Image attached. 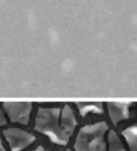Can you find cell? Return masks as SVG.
<instances>
[{
	"instance_id": "6da1fadb",
	"label": "cell",
	"mask_w": 137,
	"mask_h": 151,
	"mask_svg": "<svg viewBox=\"0 0 137 151\" xmlns=\"http://www.w3.org/2000/svg\"><path fill=\"white\" fill-rule=\"evenodd\" d=\"M35 129L43 134H46L56 144H67L61 131L59 108H39L35 117Z\"/></svg>"
},
{
	"instance_id": "7a4b0ae2",
	"label": "cell",
	"mask_w": 137,
	"mask_h": 151,
	"mask_svg": "<svg viewBox=\"0 0 137 151\" xmlns=\"http://www.w3.org/2000/svg\"><path fill=\"white\" fill-rule=\"evenodd\" d=\"M108 127L104 122L88 124L83 127L75 139V151H106L104 135Z\"/></svg>"
},
{
	"instance_id": "3957f363",
	"label": "cell",
	"mask_w": 137,
	"mask_h": 151,
	"mask_svg": "<svg viewBox=\"0 0 137 151\" xmlns=\"http://www.w3.org/2000/svg\"><path fill=\"white\" fill-rule=\"evenodd\" d=\"M4 137L7 140L11 151H22L35 142V137L20 128H7L4 131Z\"/></svg>"
},
{
	"instance_id": "277c9868",
	"label": "cell",
	"mask_w": 137,
	"mask_h": 151,
	"mask_svg": "<svg viewBox=\"0 0 137 151\" xmlns=\"http://www.w3.org/2000/svg\"><path fill=\"white\" fill-rule=\"evenodd\" d=\"M3 108L7 117L15 123L28 124L32 112L30 103H3Z\"/></svg>"
},
{
	"instance_id": "5b68a950",
	"label": "cell",
	"mask_w": 137,
	"mask_h": 151,
	"mask_svg": "<svg viewBox=\"0 0 137 151\" xmlns=\"http://www.w3.org/2000/svg\"><path fill=\"white\" fill-rule=\"evenodd\" d=\"M77 126V117L73 109L69 105H65L61 109V131L65 140L68 143Z\"/></svg>"
},
{
	"instance_id": "8992f818",
	"label": "cell",
	"mask_w": 137,
	"mask_h": 151,
	"mask_svg": "<svg viewBox=\"0 0 137 151\" xmlns=\"http://www.w3.org/2000/svg\"><path fill=\"white\" fill-rule=\"evenodd\" d=\"M107 109L113 123H119L129 117V104L126 103H108Z\"/></svg>"
},
{
	"instance_id": "52a82bcc",
	"label": "cell",
	"mask_w": 137,
	"mask_h": 151,
	"mask_svg": "<svg viewBox=\"0 0 137 151\" xmlns=\"http://www.w3.org/2000/svg\"><path fill=\"white\" fill-rule=\"evenodd\" d=\"M123 135L125 137V140L131 151H137V124L131 126L123 132Z\"/></svg>"
},
{
	"instance_id": "ba28073f",
	"label": "cell",
	"mask_w": 137,
	"mask_h": 151,
	"mask_svg": "<svg viewBox=\"0 0 137 151\" xmlns=\"http://www.w3.org/2000/svg\"><path fill=\"white\" fill-rule=\"evenodd\" d=\"M108 149L109 151H125V146L114 131L108 133Z\"/></svg>"
},
{
	"instance_id": "9c48e42d",
	"label": "cell",
	"mask_w": 137,
	"mask_h": 151,
	"mask_svg": "<svg viewBox=\"0 0 137 151\" xmlns=\"http://www.w3.org/2000/svg\"><path fill=\"white\" fill-rule=\"evenodd\" d=\"M79 106V111L81 116L88 115L89 112H102V104H98V103H85V104H78Z\"/></svg>"
},
{
	"instance_id": "30bf717a",
	"label": "cell",
	"mask_w": 137,
	"mask_h": 151,
	"mask_svg": "<svg viewBox=\"0 0 137 151\" xmlns=\"http://www.w3.org/2000/svg\"><path fill=\"white\" fill-rule=\"evenodd\" d=\"M6 123V117H5V115H4V112L0 110V127L1 126H4Z\"/></svg>"
},
{
	"instance_id": "8fae6325",
	"label": "cell",
	"mask_w": 137,
	"mask_h": 151,
	"mask_svg": "<svg viewBox=\"0 0 137 151\" xmlns=\"http://www.w3.org/2000/svg\"><path fill=\"white\" fill-rule=\"evenodd\" d=\"M0 151H6L5 147H4V144H3V142H1V137H0Z\"/></svg>"
},
{
	"instance_id": "7c38bea8",
	"label": "cell",
	"mask_w": 137,
	"mask_h": 151,
	"mask_svg": "<svg viewBox=\"0 0 137 151\" xmlns=\"http://www.w3.org/2000/svg\"><path fill=\"white\" fill-rule=\"evenodd\" d=\"M33 151H44V149L41 147V146H39V147H36L35 150H33Z\"/></svg>"
}]
</instances>
